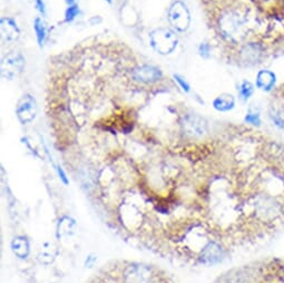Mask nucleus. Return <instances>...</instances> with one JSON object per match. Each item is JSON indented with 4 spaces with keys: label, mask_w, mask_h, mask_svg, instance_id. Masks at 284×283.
<instances>
[{
    "label": "nucleus",
    "mask_w": 284,
    "mask_h": 283,
    "mask_svg": "<svg viewBox=\"0 0 284 283\" xmlns=\"http://www.w3.org/2000/svg\"><path fill=\"white\" fill-rule=\"evenodd\" d=\"M248 19L239 10H231L220 19V30L229 41H240L247 29Z\"/></svg>",
    "instance_id": "obj_1"
},
{
    "label": "nucleus",
    "mask_w": 284,
    "mask_h": 283,
    "mask_svg": "<svg viewBox=\"0 0 284 283\" xmlns=\"http://www.w3.org/2000/svg\"><path fill=\"white\" fill-rule=\"evenodd\" d=\"M178 39L174 31L167 28H157L150 32L149 44L157 54L169 55L177 47Z\"/></svg>",
    "instance_id": "obj_2"
},
{
    "label": "nucleus",
    "mask_w": 284,
    "mask_h": 283,
    "mask_svg": "<svg viewBox=\"0 0 284 283\" xmlns=\"http://www.w3.org/2000/svg\"><path fill=\"white\" fill-rule=\"evenodd\" d=\"M26 65V59L22 52L11 51L2 59V76L6 80L12 81L21 75Z\"/></svg>",
    "instance_id": "obj_3"
},
{
    "label": "nucleus",
    "mask_w": 284,
    "mask_h": 283,
    "mask_svg": "<svg viewBox=\"0 0 284 283\" xmlns=\"http://www.w3.org/2000/svg\"><path fill=\"white\" fill-rule=\"evenodd\" d=\"M168 21L175 30L186 31L191 25V14L187 6L180 0L175 2L169 8Z\"/></svg>",
    "instance_id": "obj_4"
},
{
    "label": "nucleus",
    "mask_w": 284,
    "mask_h": 283,
    "mask_svg": "<svg viewBox=\"0 0 284 283\" xmlns=\"http://www.w3.org/2000/svg\"><path fill=\"white\" fill-rule=\"evenodd\" d=\"M254 206L257 215L264 220H273L277 218L282 210L279 202H276L274 197L270 195H261L256 200Z\"/></svg>",
    "instance_id": "obj_5"
},
{
    "label": "nucleus",
    "mask_w": 284,
    "mask_h": 283,
    "mask_svg": "<svg viewBox=\"0 0 284 283\" xmlns=\"http://www.w3.org/2000/svg\"><path fill=\"white\" fill-rule=\"evenodd\" d=\"M181 126L185 134L191 137H200L207 133V123L196 114H186L182 117Z\"/></svg>",
    "instance_id": "obj_6"
},
{
    "label": "nucleus",
    "mask_w": 284,
    "mask_h": 283,
    "mask_svg": "<svg viewBox=\"0 0 284 283\" xmlns=\"http://www.w3.org/2000/svg\"><path fill=\"white\" fill-rule=\"evenodd\" d=\"M16 114L18 120L23 124H28L34 121L37 115V103L34 96L30 94L24 95L17 104Z\"/></svg>",
    "instance_id": "obj_7"
},
{
    "label": "nucleus",
    "mask_w": 284,
    "mask_h": 283,
    "mask_svg": "<svg viewBox=\"0 0 284 283\" xmlns=\"http://www.w3.org/2000/svg\"><path fill=\"white\" fill-rule=\"evenodd\" d=\"M131 77L134 81L142 84H153L162 80V70L153 65H141L133 70Z\"/></svg>",
    "instance_id": "obj_8"
},
{
    "label": "nucleus",
    "mask_w": 284,
    "mask_h": 283,
    "mask_svg": "<svg viewBox=\"0 0 284 283\" xmlns=\"http://www.w3.org/2000/svg\"><path fill=\"white\" fill-rule=\"evenodd\" d=\"M0 26H2V39L6 44H12L17 42L21 37V29L15 19L10 17H3L0 21Z\"/></svg>",
    "instance_id": "obj_9"
},
{
    "label": "nucleus",
    "mask_w": 284,
    "mask_h": 283,
    "mask_svg": "<svg viewBox=\"0 0 284 283\" xmlns=\"http://www.w3.org/2000/svg\"><path fill=\"white\" fill-rule=\"evenodd\" d=\"M241 57L243 63L250 66H254L260 64L264 57V49L259 44H249L244 46L241 50Z\"/></svg>",
    "instance_id": "obj_10"
},
{
    "label": "nucleus",
    "mask_w": 284,
    "mask_h": 283,
    "mask_svg": "<svg viewBox=\"0 0 284 283\" xmlns=\"http://www.w3.org/2000/svg\"><path fill=\"white\" fill-rule=\"evenodd\" d=\"M276 85V75L269 69H262L256 75L255 86L264 93H270Z\"/></svg>",
    "instance_id": "obj_11"
},
{
    "label": "nucleus",
    "mask_w": 284,
    "mask_h": 283,
    "mask_svg": "<svg viewBox=\"0 0 284 283\" xmlns=\"http://www.w3.org/2000/svg\"><path fill=\"white\" fill-rule=\"evenodd\" d=\"M222 259L221 247L216 243H210V244L203 250L202 260L206 265H215Z\"/></svg>",
    "instance_id": "obj_12"
},
{
    "label": "nucleus",
    "mask_w": 284,
    "mask_h": 283,
    "mask_svg": "<svg viewBox=\"0 0 284 283\" xmlns=\"http://www.w3.org/2000/svg\"><path fill=\"white\" fill-rule=\"evenodd\" d=\"M212 105L217 111L225 113V111L232 110L235 107V98L231 94H221L214 98Z\"/></svg>",
    "instance_id": "obj_13"
},
{
    "label": "nucleus",
    "mask_w": 284,
    "mask_h": 283,
    "mask_svg": "<svg viewBox=\"0 0 284 283\" xmlns=\"http://www.w3.org/2000/svg\"><path fill=\"white\" fill-rule=\"evenodd\" d=\"M11 249L19 259H26L29 254L30 247L28 240L25 236H17L11 242Z\"/></svg>",
    "instance_id": "obj_14"
},
{
    "label": "nucleus",
    "mask_w": 284,
    "mask_h": 283,
    "mask_svg": "<svg viewBox=\"0 0 284 283\" xmlns=\"http://www.w3.org/2000/svg\"><path fill=\"white\" fill-rule=\"evenodd\" d=\"M34 30L36 34V39L38 46L43 48V46L46 43V39H47V27H46V24L44 23L41 17H36L34 21Z\"/></svg>",
    "instance_id": "obj_15"
},
{
    "label": "nucleus",
    "mask_w": 284,
    "mask_h": 283,
    "mask_svg": "<svg viewBox=\"0 0 284 283\" xmlns=\"http://www.w3.org/2000/svg\"><path fill=\"white\" fill-rule=\"evenodd\" d=\"M255 87L254 85L249 82V81H242L239 86H237V95H239V98L242 102H248L252 95L254 94Z\"/></svg>",
    "instance_id": "obj_16"
},
{
    "label": "nucleus",
    "mask_w": 284,
    "mask_h": 283,
    "mask_svg": "<svg viewBox=\"0 0 284 283\" xmlns=\"http://www.w3.org/2000/svg\"><path fill=\"white\" fill-rule=\"evenodd\" d=\"M270 120L273 123L275 127L279 129H284V110L277 107H273L270 110Z\"/></svg>",
    "instance_id": "obj_17"
},
{
    "label": "nucleus",
    "mask_w": 284,
    "mask_h": 283,
    "mask_svg": "<svg viewBox=\"0 0 284 283\" xmlns=\"http://www.w3.org/2000/svg\"><path fill=\"white\" fill-rule=\"evenodd\" d=\"M76 223L69 218H64L59 222L58 230L62 235H70L75 232Z\"/></svg>",
    "instance_id": "obj_18"
},
{
    "label": "nucleus",
    "mask_w": 284,
    "mask_h": 283,
    "mask_svg": "<svg viewBox=\"0 0 284 283\" xmlns=\"http://www.w3.org/2000/svg\"><path fill=\"white\" fill-rule=\"evenodd\" d=\"M244 121H245V123L252 125V126H257V127L261 126L262 120H261L260 110L256 108H253V107L249 108L248 113L245 115V118H244Z\"/></svg>",
    "instance_id": "obj_19"
},
{
    "label": "nucleus",
    "mask_w": 284,
    "mask_h": 283,
    "mask_svg": "<svg viewBox=\"0 0 284 283\" xmlns=\"http://www.w3.org/2000/svg\"><path fill=\"white\" fill-rule=\"evenodd\" d=\"M54 258H55V250L51 244L47 243V244H45L42 248L41 253H39V259H41V261L45 263V265H49V263L54 260Z\"/></svg>",
    "instance_id": "obj_20"
},
{
    "label": "nucleus",
    "mask_w": 284,
    "mask_h": 283,
    "mask_svg": "<svg viewBox=\"0 0 284 283\" xmlns=\"http://www.w3.org/2000/svg\"><path fill=\"white\" fill-rule=\"evenodd\" d=\"M79 15V7L77 4L69 5L68 8L65 11V22L66 23H71L74 22L76 17Z\"/></svg>",
    "instance_id": "obj_21"
},
{
    "label": "nucleus",
    "mask_w": 284,
    "mask_h": 283,
    "mask_svg": "<svg viewBox=\"0 0 284 283\" xmlns=\"http://www.w3.org/2000/svg\"><path fill=\"white\" fill-rule=\"evenodd\" d=\"M173 78H174V81L177 83L178 86H180V88L184 91V93H190L191 86H190V84L187 83V81L185 80L183 76H181L180 74H174Z\"/></svg>",
    "instance_id": "obj_22"
},
{
    "label": "nucleus",
    "mask_w": 284,
    "mask_h": 283,
    "mask_svg": "<svg viewBox=\"0 0 284 283\" xmlns=\"http://www.w3.org/2000/svg\"><path fill=\"white\" fill-rule=\"evenodd\" d=\"M211 46L207 43H202L199 46V54L201 57L209 59L211 57Z\"/></svg>",
    "instance_id": "obj_23"
},
{
    "label": "nucleus",
    "mask_w": 284,
    "mask_h": 283,
    "mask_svg": "<svg viewBox=\"0 0 284 283\" xmlns=\"http://www.w3.org/2000/svg\"><path fill=\"white\" fill-rule=\"evenodd\" d=\"M35 7L44 17L47 15V8H46V4L44 0H35Z\"/></svg>",
    "instance_id": "obj_24"
},
{
    "label": "nucleus",
    "mask_w": 284,
    "mask_h": 283,
    "mask_svg": "<svg viewBox=\"0 0 284 283\" xmlns=\"http://www.w3.org/2000/svg\"><path fill=\"white\" fill-rule=\"evenodd\" d=\"M75 2H76V0H66V3L68 4V6H69V5H72V4H75Z\"/></svg>",
    "instance_id": "obj_25"
},
{
    "label": "nucleus",
    "mask_w": 284,
    "mask_h": 283,
    "mask_svg": "<svg viewBox=\"0 0 284 283\" xmlns=\"http://www.w3.org/2000/svg\"><path fill=\"white\" fill-rule=\"evenodd\" d=\"M106 2H107L108 4H111V0H106Z\"/></svg>",
    "instance_id": "obj_26"
}]
</instances>
